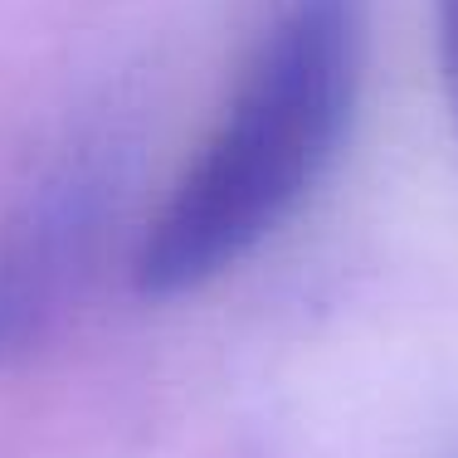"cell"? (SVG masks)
<instances>
[{"instance_id": "obj_1", "label": "cell", "mask_w": 458, "mask_h": 458, "mask_svg": "<svg viewBox=\"0 0 458 458\" xmlns=\"http://www.w3.org/2000/svg\"><path fill=\"white\" fill-rule=\"evenodd\" d=\"M361 64L366 0H283L220 123L141 229V298L205 288L302 210L352 127Z\"/></svg>"}, {"instance_id": "obj_2", "label": "cell", "mask_w": 458, "mask_h": 458, "mask_svg": "<svg viewBox=\"0 0 458 458\" xmlns=\"http://www.w3.org/2000/svg\"><path fill=\"white\" fill-rule=\"evenodd\" d=\"M93 234V191L83 176L54 181L0 234V370L15 366L64 312Z\"/></svg>"}, {"instance_id": "obj_3", "label": "cell", "mask_w": 458, "mask_h": 458, "mask_svg": "<svg viewBox=\"0 0 458 458\" xmlns=\"http://www.w3.org/2000/svg\"><path fill=\"white\" fill-rule=\"evenodd\" d=\"M439 59H444V89L458 123V0H439Z\"/></svg>"}]
</instances>
